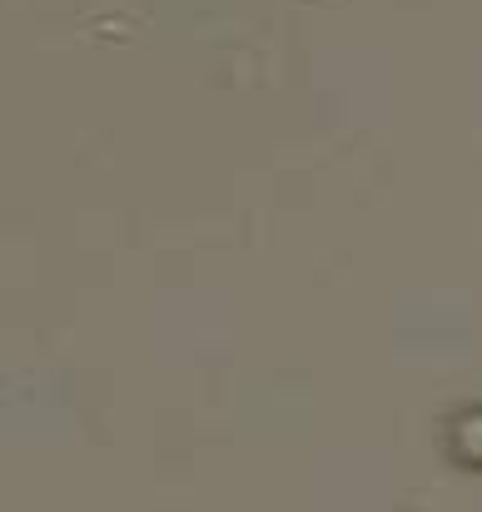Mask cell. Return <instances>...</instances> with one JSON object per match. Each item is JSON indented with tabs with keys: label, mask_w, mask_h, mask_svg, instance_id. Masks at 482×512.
Segmentation results:
<instances>
[{
	"label": "cell",
	"mask_w": 482,
	"mask_h": 512,
	"mask_svg": "<svg viewBox=\"0 0 482 512\" xmlns=\"http://www.w3.org/2000/svg\"><path fill=\"white\" fill-rule=\"evenodd\" d=\"M448 443H453V453H458V458L482 463V408H473V413H458V418L448 423Z\"/></svg>",
	"instance_id": "cell-1"
}]
</instances>
